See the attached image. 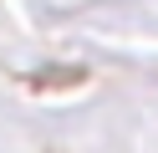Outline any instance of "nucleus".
<instances>
[{
  "mask_svg": "<svg viewBox=\"0 0 158 153\" xmlns=\"http://www.w3.org/2000/svg\"><path fill=\"white\" fill-rule=\"evenodd\" d=\"M82 82H87V66H66V61L26 71V87L31 92H66V87H82Z\"/></svg>",
  "mask_w": 158,
  "mask_h": 153,
  "instance_id": "nucleus-1",
  "label": "nucleus"
}]
</instances>
